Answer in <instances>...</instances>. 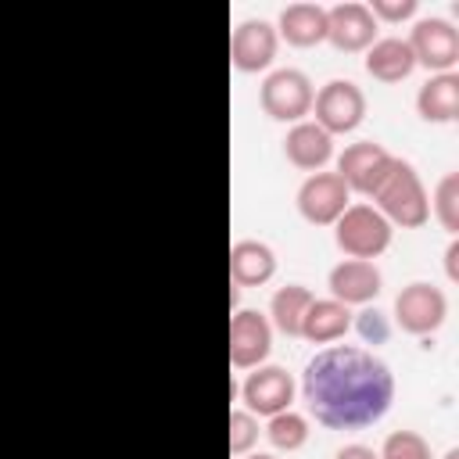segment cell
Returning a JSON list of instances; mask_svg holds the SVG:
<instances>
[{
    "mask_svg": "<svg viewBox=\"0 0 459 459\" xmlns=\"http://www.w3.org/2000/svg\"><path fill=\"white\" fill-rule=\"evenodd\" d=\"M301 398L326 430H362L387 416L394 402V373L366 348L333 344L305 366Z\"/></svg>",
    "mask_w": 459,
    "mask_h": 459,
    "instance_id": "6da1fadb",
    "label": "cell"
},
{
    "mask_svg": "<svg viewBox=\"0 0 459 459\" xmlns=\"http://www.w3.org/2000/svg\"><path fill=\"white\" fill-rule=\"evenodd\" d=\"M373 208L402 230H420L430 219V197L423 179L416 176V169L405 158H394V165L387 169V176L380 179V186L373 190Z\"/></svg>",
    "mask_w": 459,
    "mask_h": 459,
    "instance_id": "7a4b0ae2",
    "label": "cell"
},
{
    "mask_svg": "<svg viewBox=\"0 0 459 459\" xmlns=\"http://www.w3.org/2000/svg\"><path fill=\"white\" fill-rule=\"evenodd\" d=\"M391 233H394V226H391L373 204H366V201L348 204V208L341 212V219L333 222V240H337V247H341L348 258H362V262L384 255V251L391 247Z\"/></svg>",
    "mask_w": 459,
    "mask_h": 459,
    "instance_id": "3957f363",
    "label": "cell"
},
{
    "mask_svg": "<svg viewBox=\"0 0 459 459\" xmlns=\"http://www.w3.org/2000/svg\"><path fill=\"white\" fill-rule=\"evenodd\" d=\"M312 100H316L312 79L298 68L269 72L258 90V104L273 122H305V115L312 111Z\"/></svg>",
    "mask_w": 459,
    "mask_h": 459,
    "instance_id": "277c9868",
    "label": "cell"
},
{
    "mask_svg": "<svg viewBox=\"0 0 459 459\" xmlns=\"http://www.w3.org/2000/svg\"><path fill=\"white\" fill-rule=\"evenodd\" d=\"M312 111H316V126L326 129L330 136L351 133L366 118V93L351 79H330L326 86H319Z\"/></svg>",
    "mask_w": 459,
    "mask_h": 459,
    "instance_id": "5b68a950",
    "label": "cell"
},
{
    "mask_svg": "<svg viewBox=\"0 0 459 459\" xmlns=\"http://www.w3.org/2000/svg\"><path fill=\"white\" fill-rule=\"evenodd\" d=\"M448 316V298L434 283H409L394 298V323L412 337H430Z\"/></svg>",
    "mask_w": 459,
    "mask_h": 459,
    "instance_id": "8992f818",
    "label": "cell"
},
{
    "mask_svg": "<svg viewBox=\"0 0 459 459\" xmlns=\"http://www.w3.org/2000/svg\"><path fill=\"white\" fill-rule=\"evenodd\" d=\"M405 43H409L416 65L430 68L434 75L452 72L459 61V29L448 18H420Z\"/></svg>",
    "mask_w": 459,
    "mask_h": 459,
    "instance_id": "52a82bcc",
    "label": "cell"
},
{
    "mask_svg": "<svg viewBox=\"0 0 459 459\" xmlns=\"http://www.w3.org/2000/svg\"><path fill=\"white\" fill-rule=\"evenodd\" d=\"M394 165V154L373 140H355L341 151L337 158V176L344 179L348 190L373 197V190L380 186V179L387 176V169Z\"/></svg>",
    "mask_w": 459,
    "mask_h": 459,
    "instance_id": "ba28073f",
    "label": "cell"
},
{
    "mask_svg": "<svg viewBox=\"0 0 459 459\" xmlns=\"http://www.w3.org/2000/svg\"><path fill=\"white\" fill-rule=\"evenodd\" d=\"M348 186L337 172H312L301 186H298V212L305 222L312 226H333L341 219V212L348 208Z\"/></svg>",
    "mask_w": 459,
    "mask_h": 459,
    "instance_id": "9c48e42d",
    "label": "cell"
},
{
    "mask_svg": "<svg viewBox=\"0 0 459 459\" xmlns=\"http://www.w3.org/2000/svg\"><path fill=\"white\" fill-rule=\"evenodd\" d=\"M273 351V326L255 308H237L230 319V366L255 369Z\"/></svg>",
    "mask_w": 459,
    "mask_h": 459,
    "instance_id": "30bf717a",
    "label": "cell"
},
{
    "mask_svg": "<svg viewBox=\"0 0 459 459\" xmlns=\"http://www.w3.org/2000/svg\"><path fill=\"white\" fill-rule=\"evenodd\" d=\"M294 391V377L283 366H255V373H247V380L240 384V402L251 416H276L290 409Z\"/></svg>",
    "mask_w": 459,
    "mask_h": 459,
    "instance_id": "8fae6325",
    "label": "cell"
},
{
    "mask_svg": "<svg viewBox=\"0 0 459 459\" xmlns=\"http://www.w3.org/2000/svg\"><path fill=\"white\" fill-rule=\"evenodd\" d=\"M377 18L369 14L366 4L359 0H348V4H333L326 11V39L341 50V54H359V50H369L377 43Z\"/></svg>",
    "mask_w": 459,
    "mask_h": 459,
    "instance_id": "7c38bea8",
    "label": "cell"
},
{
    "mask_svg": "<svg viewBox=\"0 0 459 459\" xmlns=\"http://www.w3.org/2000/svg\"><path fill=\"white\" fill-rule=\"evenodd\" d=\"M276 47L280 36L265 18H244L230 36V61L237 72H262L273 65Z\"/></svg>",
    "mask_w": 459,
    "mask_h": 459,
    "instance_id": "4fadbf2b",
    "label": "cell"
},
{
    "mask_svg": "<svg viewBox=\"0 0 459 459\" xmlns=\"http://www.w3.org/2000/svg\"><path fill=\"white\" fill-rule=\"evenodd\" d=\"M326 287H330V298L341 301V305H369L380 287H384V276L373 262H362V258H344L330 269L326 276Z\"/></svg>",
    "mask_w": 459,
    "mask_h": 459,
    "instance_id": "5bb4252c",
    "label": "cell"
},
{
    "mask_svg": "<svg viewBox=\"0 0 459 459\" xmlns=\"http://www.w3.org/2000/svg\"><path fill=\"white\" fill-rule=\"evenodd\" d=\"M283 154L294 169L301 172H319L330 158H333V136L326 129H319L316 122H294L287 129V140H283Z\"/></svg>",
    "mask_w": 459,
    "mask_h": 459,
    "instance_id": "9a60e30c",
    "label": "cell"
},
{
    "mask_svg": "<svg viewBox=\"0 0 459 459\" xmlns=\"http://www.w3.org/2000/svg\"><path fill=\"white\" fill-rule=\"evenodd\" d=\"M276 273V255L262 240H237L230 247V280L237 287H262Z\"/></svg>",
    "mask_w": 459,
    "mask_h": 459,
    "instance_id": "2e32d148",
    "label": "cell"
},
{
    "mask_svg": "<svg viewBox=\"0 0 459 459\" xmlns=\"http://www.w3.org/2000/svg\"><path fill=\"white\" fill-rule=\"evenodd\" d=\"M276 36H283L290 47H316V43H323L326 39V7L308 4V0L287 4L280 11Z\"/></svg>",
    "mask_w": 459,
    "mask_h": 459,
    "instance_id": "e0dca14e",
    "label": "cell"
},
{
    "mask_svg": "<svg viewBox=\"0 0 459 459\" xmlns=\"http://www.w3.org/2000/svg\"><path fill=\"white\" fill-rule=\"evenodd\" d=\"M416 111L423 122H455L459 118V75L441 72L430 75L416 93Z\"/></svg>",
    "mask_w": 459,
    "mask_h": 459,
    "instance_id": "ac0fdd59",
    "label": "cell"
},
{
    "mask_svg": "<svg viewBox=\"0 0 459 459\" xmlns=\"http://www.w3.org/2000/svg\"><path fill=\"white\" fill-rule=\"evenodd\" d=\"M351 330V312L348 305L333 301V298H312V305L305 308V319H301V333L305 341L312 344H330L337 337H344Z\"/></svg>",
    "mask_w": 459,
    "mask_h": 459,
    "instance_id": "d6986e66",
    "label": "cell"
},
{
    "mask_svg": "<svg viewBox=\"0 0 459 459\" xmlns=\"http://www.w3.org/2000/svg\"><path fill=\"white\" fill-rule=\"evenodd\" d=\"M412 68H416V57H412L409 43L398 39V36H384V39H377L366 50V72L377 82H387V86L391 82H402V79L412 75Z\"/></svg>",
    "mask_w": 459,
    "mask_h": 459,
    "instance_id": "ffe728a7",
    "label": "cell"
},
{
    "mask_svg": "<svg viewBox=\"0 0 459 459\" xmlns=\"http://www.w3.org/2000/svg\"><path fill=\"white\" fill-rule=\"evenodd\" d=\"M308 305H312V290H308V287H301V283L280 287V290L273 294V301H269V326H276V330L287 333V337H298Z\"/></svg>",
    "mask_w": 459,
    "mask_h": 459,
    "instance_id": "44dd1931",
    "label": "cell"
},
{
    "mask_svg": "<svg viewBox=\"0 0 459 459\" xmlns=\"http://www.w3.org/2000/svg\"><path fill=\"white\" fill-rule=\"evenodd\" d=\"M265 437H269V445L280 448V452H298V448L308 441V420H305L301 412H294V409H283V412L269 416Z\"/></svg>",
    "mask_w": 459,
    "mask_h": 459,
    "instance_id": "7402d4cb",
    "label": "cell"
},
{
    "mask_svg": "<svg viewBox=\"0 0 459 459\" xmlns=\"http://www.w3.org/2000/svg\"><path fill=\"white\" fill-rule=\"evenodd\" d=\"M434 215L441 230L455 233L459 230V172H445L434 186Z\"/></svg>",
    "mask_w": 459,
    "mask_h": 459,
    "instance_id": "603a6c76",
    "label": "cell"
},
{
    "mask_svg": "<svg viewBox=\"0 0 459 459\" xmlns=\"http://www.w3.org/2000/svg\"><path fill=\"white\" fill-rule=\"evenodd\" d=\"M377 459H430V445L416 430H391L384 437Z\"/></svg>",
    "mask_w": 459,
    "mask_h": 459,
    "instance_id": "cb8c5ba5",
    "label": "cell"
},
{
    "mask_svg": "<svg viewBox=\"0 0 459 459\" xmlns=\"http://www.w3.org/2000/svg\"><path fill=\"white\" fill-rule=\"evenodd\" d=\"M258 441V420L247 409L230 412V455H244Z\"/></svg>",
    "mask_w": 459,
    "mask_h": 459,
    "instance_id": "d4e9b609",
    "label": "cell"
},
{
    "mask_svg": "<svg viewBox=\"0 0 459 459\" xmlns=\"http://www.w3.org/2000/svg\"><path fill=\"white\" fill-rule=\"evenodd\" d=\"M351 323H355V330H359V337H362L366 344H384V341H387V333H391V326H387L384 312H377V308H362Z\"/></svg>",
    "mask_w": 459,
    "mask_h": 459,
    "instance_id": "484cf974",
    "label": "cell"
},
{
    "mask_svg": "<svg viewBox=\"0 0 459 459\" xmlns=\"http://www.w3.org/2000/svg\"><path fill=\"white\" fill-rule=\"evenodd\" d=\"M369 7V14L377 18V22H405V18H412L416 14V0H373V4H366Z\"/></svg>",
    "mask_w": 459,
    "mask_h": 459,
    "instance_id": "4316f807",
    "label": "cell"
},
{
    "mask_svg": "<svg viewBox=\"0 0 459 459\" xmlns=\"http://www.w3.org/2000/svg\"><path fill=\"white\" fill-rule=\"evenodd\" d=\"M333 459H377V452L369 445H344V448H337Z\"/></svg>",
    "mask_w": 459,
    "mask_h": 459,
    "instance_id": "83f0119b",
    "label": "cell"
},
{
    "mask_svg": "<svg viewBox=\"0 0 459 459\" xmlns=\"http://www.w3.org/2000/svg\"><path fill=\"white\" fill-rule=\"evenodd\" d=\"M445 273H448V280H452V283L459 280V240H452V244H448V251H445Z\"/></svg>",
    "mask_w": 459,
    "mask_h": 459,
    "instance_id": "f1b7e54d",
    "label": "cell"
},
{
    "mask_svg": "<svg viewBox=\"0 0 459 459\" xmlns=\"http://www.w3.org/2000/svg\"><path fill=\"white\" fill-rule=\"evenodd\" d=\"M445 459H459V448H448V452H445Z\"/></svg>",
    "mask_w": 459,
    "mask_h": 459,
    "instance_id": "f546056e",
    "label": "cell"
},
{
    "mask_svg": "<svg viewBox=\"0 0 459 459\" xmlns=\"http://www.w3.org/2000/svg\"><path fill=\"white\" fill-rule=\"evenodd\" d=\"M247 459H273V455H247Z\"/></svg>",
    "mask_w": 459,
    "mask_h": 459,
    "instance_id": "4dcf8cb0",
    "label": "cell"
}]
</instances>
